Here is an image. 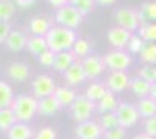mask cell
Listing matches in <instances>:
<instances>
[{"label": "cell", "mask_w": 156, "mask_h": 139, "mask_svg": "<svg viewBox=\"0 0 156 139\" xmlns=\"http://www.w3.org/2000/svg\"><path fill=\"white\" fill-rule=\"evenodd\" d=\"M75 61H78V59H76V56L73 55L72 50H67V52H59V53H56L53 69H55L56 72L66 73V70L73 64Z\"/></svg>", "instance_id": "ac0fdd59"}, {"label": "cell", "mask_w": 156, "mask_h": 139, "mask_svg": "<svg viewBox=\"0 0 156 139\" xmlns=\"http://www.w3.org/2000/svg\"><path fill=\"white\" fill-rule=\"evenodd\" d=\"M53 97L58 100V103L61 105V106H72L73 105V102L76 100V92L73 91V89H70V87H66V86H59V87H56L55 89V94H53Z\"/></svg>", "instance_id": "ffe728a7"}, {"label": "cell", "mask_w": 156, "mask_h": 139, "mask_svg": "<svg viewBox=\"0 0 156 139\" xmlns=\"http://www.w3.org/2000/svg\"><path fill=\"white\" fill-rule=\"evenodd\" d=\"M129 81H131V78L128 77V73L123 72V70H117V72H111L108 75V78H106V86H108V89L114 94L117 92H122L125 91L126 87H129Z\"/></svg>", "instance_id": "8fae6325"}, {"label": "cell", "mask_w": 156, "mask_h": 139, "mask_svg": "<svg viewBox=\"0 0 156 139\" xmlns=\"http://www.w3.org/2000/svg\"><path fill=\"white\" fill-rule=\"evenodd\" d=\"M8 139H33V131L28 127V123L23 122H17L8 133H6Z\"/></svg>", "instance_id": "603a6c76"}, {"label": "cell", "mask_w": 156, "mask_h": 139, "mask_svg": "<svg viewBox=\"0 0 156 139\" xmlns=\"http://www.w3.org/2000/svg\"><path fill=\"white\" fill-rule=\"evenodd\" d=\"M139 55H140V59L144 62H147V64H154L156 62V42H147Z\"/></svg>", "instance_id": "1f68e13d"}, {"label": "cell", "mask_w": 156, "mask_h": 139, "mask_svg": "<svg viewBox=\"0 0 156 139\" xmlns=\"http://www.w3.org/2000/svg\"><path fill=\"white\" fill-rule=\"evenodd\" d=\"M14 16V2L11 0H2L0 2V20L9 22V19Z\"/></svg>", "instance_id": "d6a6232c"}, {"label": "cell", "mask_w": 156, "mask_h": 139, "mask_svg": "<svg viewBox=\"0 0 156 139\" xmlns=\"http://www.w3.org/2000/svg\"><path fill=\"white\" fill-rule=\"evenodd\" d=\"M98 123L103 128V131H108V130H112L115 127H120L115 112H105V114H101L100 119H98Z\"/></svg>", "instance_id": "4dcf8cb0"}, {"label": "cell", "mask_w": 156, "mask_h": 139, "mask_svg": "<svg viewBox=\"0 0 156 139\" xmlns=\"http://www.w3.org/2000/svg\"><path fill=\"white\" fill-rule=\"evenodd\" d=\"M83 62V67H84V72H86V77L87 78H97L103 73L105 70V61L103 58L97 56V55H89L86 56L84 59H81Z\"/></svg>", "instance_id": "7c38bea8"}, {"label": "cell", "mask_w": 156, "mask_h": 139, "mask_svg": "<svg viewBox=\"0 0 156 139\" xmlns=\"http://www.w3.org/2000/svg\"><path fill=\"white\" fill-rule=\"evenodd\" d=\"M144 127H145V133L156 137V116L150 117V119H145L144 122Z\"/></svg>", "instance_id": "ab89813d"}, {"label": "cell", "mask_w": 156, "mask_h": 139, "mask_svg": "<svg viewBox=\"0 0 156 139\" xmlns=\"http://www.w3.org/2000/svg\"><path fill=\"white\" fill-rule=\"evenodd\" d=\"M103 61H105V66L108 69H111V72H117V70L125 72L129 66H131L133 59L125 50H115L114 48L103 56Z\"/></svg>", "instance_id": "8992f818"}, {"label": "cell", "mask_w": 156, "mask_h": 139, "mask_svg": "<svg viewBox=\"0 0 156 139\" xmlns=\"http://www.w3.org/2000/svg\"><path fill=\"white\" fill-rule=\"evenodd\" d=\"M45 39H47L48 48L53 50L55 53H59V52L72 50V47H73V44H75V41L78 39V37H76L75 30L56 25V27H53L47 33Z\"/></svg>", "instance_id": "6da1fadb"}, {"label": "cell", "mask_w": 156, "mask_h": 139, "mask_svg": "<svg viewBox=\"0 0 156 139\" xmlns=\"http://www.w3.org/2000/svg\"><path fill=\"white\" fill-rule=\"evenodd\" d=\"M55 58H56V53L53 52V50L47 48L45 52H42L41 55L37 56V61H39V64H42L44 67H53Z\"/></svg>", "instance_id": "d590c367"}, {"label": "cell", "mask_w": 156, "mask_h": 139, "mask_svg": "<svg viewBox=\"0 0 156 139\" xmlns=\"http://www.w3.org/2000/svg\"><path fill=\"white\" fill-rule=\"evenodd\" d=\"M27 42H28V37L23 31L12 30L11 34L8 36L5 45H6L8 50H11V52H20V50L27 48Z\"/></svg>", "instance_id": "2e32d148"}, {"label": "cell", "mask_w": 156, "mask_h": 139, "mask_svg": "<svg viewBox=\"0 0 156 139\" xmlns=\"http://www.w3.org/2000/svg\"><path fill=\"white\" fill-rule=\"evenodd\" d=\"M129 89H131V92L137 98H145V97L150 95L151 83H148L142 77H134V78H131V81H129Z\"/></svg>", "instance_id": "d6986e66"}, {"label": "cell", "mask_w": 156, "mask_h": 139, "mask_svg": "<svg viewBox=\"0 0 156 139\" xmlns=\"http://www.w3.org/2000/svg\"><path fill=\"white\" fill-rule=\"evenodd\" d=\"M114 112H115L117 119H119V125L123 128H131L133 125L137 123V120L140 117L137 106L133 103H128V102H120Z\"/></svg>", "instance_id": "52a82bcc"}, {"label": "cell", "mask_w": 156, "mask_h": 139, "mask_svg": "<svg viewBox=\"0 0 156 139\" xmlns=\"http://www.w3.org/2000/svg\"><path fill=\"white\" fill-rule=\"evenodd\" d=\"M81 20H83V14L70 3L56 9V12H55V22L58 25H61V27H66V28L75 30L81 23Z\"/></svg>", "instance_id": "277c9868"}, {"label": "cell", "mask_w": 156, "mask_h": 139, "mask_svg": "<svg viewBox=\"0 0 156 139\" xmlns=\"http://www.w3.org/2000/svg\"><path fill=\"white\" fill-rule=\"evenodd\" d=\"M137 31H139L137 34L145 42H156V22H145V23H142Z\"/></svg>", "instance_id": "f1b7e54d"}, {"label": "cell", "mask_w": 156, "mask_h": 139, "mask_svg": "<svg viewBox=\"0 0 156 139\" xmlns=\"http://www.w3.org/2000/svg\"><path fill=\"white\" fill-rule=\"evenodd\" d=\"M154 64H156V62H154Z\"/></svg>", "instance_id": "c3c4849f"}, {"label": "cell", "mask_w": 156, "mask_h": 139, "mask_svg": "<svg viewBox=\"0 0 156 139\" xmlns=\"http://www.w3.org/2000/svg\"><path fill=\"white\" fill-rule=\"evenodd\" d=\"M72 52L73 55L76 56V59H84L86 56L90 55V45L86 39H81V37H78V39L75 41L73 47H72Z\"/></svg>", "instance_id": "f546056e"}, {"label": "cell", "mask_w": 156, "mask_h": 139, "mask_svg": "<svg viewBox=\"0 0 156 139\" xmlns=\"http://www.w3.org/2000/svg\"><path fill=\"white\" fill-rule=\"evenodd\" d=\"M6 75L9 77V80L16 81V83H23L30 77V67L27 62L23 61H17V62H9L6 67Z\"/></svg>", "instance_id": "4fadbf2b"}, {"label": "cell", "mask_w": 156, "mask_h": 139, "mask_svg": "<svg viewBox=\"0 0 156 139\" xmlns=\"http://www.w3.org/2000/svg\"><path fill=\"white\" fill-rule=\"evenodd\" d=\"M11 108L17 117V122L28 123L34 117V114H37V98L34 95L20 94L16 97Z\"/></svg>", "instance_id": "7a4b0ae2"}, {"label": "cell", "mask_w": 156, "mask_h": 139, "mask_svg": "<svg viewBox=\"0 0 156 139\" xmlns=\"http://www.w3.org/2000/svg\"><path fill=\"white\" fill-rule=\"evenodd\" d=\"M86 78L87 77H86V72H84V67H83V62L80 59L75 61L73 64L66 70V73H64V80H66V83L70 84V86L81 84Z\"/></svg>", "instance_id": "5bb4252c"}, {"label": "cell", "mask_w": 156, "mask_h": 139, "mask_svg": "<svg viewBox=\"0 0 156 139\" xmlns=\"http://www.w3.org/2000/svg\"><path fill=\"white\" fill-rule=\"evenodd\" d=\"M108 92H109V89H108L106 84L95 81V83H92V84H90L87 89H86V94H84V95H86L89 100H92L94 103H98Z\"/></svg>", "instance_id": "cb8c5ba5"}, {"label": "cell", "mask_w": 156, "mask_h": 139, "mask_svg": "<svg viewBox=\"0 0 156 139\" xmlns=\"http://www.w3.org/2000/svg\"><path fill=\"white\" fill-rule=\"evenodd\" d=\"M145 44H147V42L142 39L139 34H133L131 39H129V44H128V50H129L131 53H140L142 48L145 47Z\"/></svg>", "instance_id": "8d00e7d4"}, {"label": "cell", "mask_w": 156, "mask_h": 139, "mask_svg": "<svg viewBox=\"0 0 156 139\" xmlns=\"http://www.w3.org/2000/svg\"><path fill=\"white\" fill-rule=\"evenodd\" d=\"M70 5L75 6L83 16H86L95 8L97 3H95V0H70Z\"/></svg>", "instance_id": "e575fe53"}, {"label": "cell", "mask_w": 156, "mask_h": 139, "mask_svg": "<svg viewBox=\"0 0 156 139\" xmlns=\"http://www.w3.org/2000/svg\"><path fill=\"white\" fill-rule=\"evenodd\" d=\"M137 111L140 117L144 119H150L153 116H156V100H153L151 97H145V98H139L137 102Z\"/></svg>", "instance_id": "7402d4cb"}, {"label": "cell", "mask_w": 156, "mask_h": 139, "mask_svg": "<svg viewBox=\"0 0 156 139\" xmlns=\"http://www.w3.org/2000/svg\"><path fill=\"white\" fill-rule=\"evenodd\" d=\"M137 77H142L148 83H156V64H144L137 70Z\"/></svg>", "instance_id": "836d02e7"}, {"label": "cell", "mask_w": 156, "mask_h": 139, "mask_svg": "<svg viewBox=\"0 0 156 139\" xmlns=\"http://www.w3.org/2000/svg\"><path fill=\"white\" fill-rule=\"evenodd\" d=\"M95 3L98 6H111L115 3V0H95Z\"/></svg>", "instance_id": "ee69618b"}, {"label": "cell", "mask_w": 156, "mask_h": 139, "mask_svg": "<svg viewBox=\"0 0 156 139\" xmlns=\"http://www.w3.org/2000/svg\"><path fill=\"white\" fill-rule=\"evenodd\" d=\"M103 128L95 120H87L83 123H78L75 128L76 139H101L103 137Z\"/></svg>", "instance_id": "9c48e42d"}, {"label": "cell", "mask_w": 156, "mask_h": 139, "mask_svg": "<svg viewBox=\"0 0 156 139\" xmlns=\"http://www.w3.org/2000/svg\"><path fill=\"white\" fill-rule=\"evenodd\" d=\"M28 27L33 36H47V33L53 28V20L47 16H36L30 20Z\"/></svg>", "instance_id": "9a60e30c"}, {"label": "cell", "mask_w": 156, "mask_h": 139, "mask_svg": "<svg viewBox=\"0 0 156 139\" xmlns=\"http://www.w3.org/2000/svg\"><path fill=\"white\" fill-rule=\"evenodd\" d=\"M17 123V117L12 108H0V128L2 131L8 133Z\"/></svg>", "instance_id": "d4e9b609"}, {"label": "cell", "mask_w": 156, "mask_h": 139, "mask_svg": "<svg viewBox=\"0 0 156 139\" xmlns=\"http://www.w3.org/2000/svg\"><path fill=\"white\" fill-rule=\"evenodd\" d=\"M119 103H120V102L115 98L114 92L109 91V92L97 103V109H98V112H101V114H105V112H114V111L117 109V106H119Z\"/></svg>", "instance_id": "484cf974"}, {"label": "cell", "mask_w": 156, "mask_h": 139, "mask_svg": "<svg viewBox=\"0 0 156 139\" xmlns=\"http://www.w3.org/2000/svg\"><path fill=\"white\" fill-rule=\"evenodd\" d=\"M95 109H97V103L89 100L86 95H78L73 105L70 106V114L76 123H83L90 120V116L94 114Z\"/></svg>", "instance_id": "3957f363"}, {"label": "cell", "mask_w": 156, "mask_h": 139, "mask_svg": "<svg viewBox=\"0 0 156 139\" xmlns=\"http://www.w3.org/2000/svg\"><path fill=\"white\" fill-rule=\"evenodd\" d=\"M11 31H12V28L9 27L8 22H2V23H0V42L5 44L6 39H8V36L11 34Z\"/></svg>", "instance_id": "60d3db41"}, {"label": "cell", "mask_w": 156, "mask_h": 139, "mask_svg": "<svg viewBox=\"0 0 156 139\" xmlns=\"http://www.w3.org/2000/svg\"><path fill=\"white\" fill-rule=\"evenodd\" d=\"M103 139H126V128L115 127L103 133Z\"/></svg>", "instance_id": "74e56055"}, {"label": "cell", "mask_w": 156, "mask_h": 139, "mask_svg": "<svg viewBox=\"0 0 156 139\" xmlns=\"http://www.w3.org/2000/svg\"><path fill=\"white\" fill-rule=\"evenodd\" d=\"M33 139H56V131L51 127H44L34 134Z\"/></svg>", "instance_id": "f35d334b"}, {"label": "cell", "mask_w": 156, "mask_h": 139, "mask_svg": "<svg viewBox=\"0 0 156 139\" xmlns=\"http://www.w3.org/2000/svg\"><path fill=\"white\" fill-rule=\"evenodd\" d=\"M48 48L47 45V39L45 36H30L28 37V42H27V50L34 55V56H39L42 52H45V50Z\"/></svg>", "instance_id": "44dd1931"}, {"label": "cell", "mask_w": 156, "mask_h": 139, "mask_svg": "<svg viewBox=\"0 0 156 139\" xmlns=\"http://www.w3.org/2000/svg\"><path fill=\"white\" fill-rule=\"evenodd\" d=\"M131 36H133L131 31H128V30H125V28H122V27L117 25V27L109 28V31H108V41H109V44L115 50H125L128 47V44H129Z\"/></svg>", "instance_id": "30bf717a"}, {"label": "cell", "mask_w": 156, "mask_h": 139, "mask_svg": "<svg viewBox=\"0 0 156 139\" xmlns=\"http://www.w3.org/2000/svg\"><path fill=\"white\" fill-rule=\"evenodd\" d=\"M73 139H76V137H73Z\"/></svg>", "instance_id": "7dc6e473"}, {"label": "cell", "mask_w": 156, "mask_h": 139, "mask_svg": "<svg viewBox=\"0 0 156 139\" xmlns=\"http://www.w3.org/2000/svg\"><path fill=\"white\" fill-rule=\"evenodd\" d=\"M61 108L62 106L58 103V100L53 95L37 100V112H39V114H42V116H53Z\"/></svg>", "instance_id": "e0dca14e"}, {"label": "cell", "mask_w": 156, "mask_h": 139, "mask_svg": "<svg viewBox=\"0 0 156 139\" xmlns=\"http://www.w3.org/2000/svg\"><path fill=\"white\" fill-rule=\"evenodd\" d=\"M14 100L12 87L6 81H0V108H11Z\"/></svg>", "instance_id": "4316f807"}, {"label": "cell", "mask_w": 156, "mask_h": 139, "mask_svg": "<svg viewBox=\"0 0 156 139\" xmlns=\"http://www.w3.org/2000/svg\"><path fill=\"white\" fill-rule=\"evenodd\" d=\"M55 81L53 78L47 73H41L33 80L31 83V91H33V95L39 100V98H45V97H50L55 94Z\"/></svg>", "instance_id": "ba28073f"}, {"label": "cell", "mask_w": 156, "mask_h": 139, "mask_svg": "<svg viewBox=\"0 0 156 139\" xmlns=\"http://www.w3.org/2000/svg\"><path fill=\"white\" fill-rule=\"evenodd\" d=\"M12 2H16V5L20 6V8H28L36 2V0H12Z\"/></svg>", "instance_id": "7bdbcfd3"}, {"label": "cell", "mask_w": 156, "mask_h": 139, "mask_svg": "<svg viewBox=\"0 0 156 139\" xmlns=\"http://www.w3.org/2000/svg\"><path fill=\"white\" fill-rule=\"evenodd\" d=\"M133 139H156V137H153V136H150L147 133H139V134L133 136Z\"/></svg>", "instance_id": "f6af8a7d"}, {"label": "cell", "mask_w": 156, "mask_h": 139, "mask_svg": "<svg viewBox=\"0 0 156 139\" xmlns=\"http://www.w3.org/2000/svg\"><path fill=\"white\" fill-rule=\"evenodd\" d=\"M47 2H48L51 6H55L56 9H59V8H62V6L69 5V3H70V0H47Z\"/></svg>", "instance_id": "b9f144b4"}, {"label": "cell", "mask_w": 156, "mask_h": 139, "mask_svg": "<svg viewBox=\"0 0 156 139\" xmlns=\"http://www.w3.org/2000/svg\"><path fill=\"white\" fill-rule=\"evenodd\" d=\"M139 16L142 23L145 22H156V0L154 2H145L139 9Z\"/></svg>", "instance_id": "83f0119b"}, {"label": "cell", "mask_w": 156, "mask_h": 139, "mask_svg": "<svg viewBox=\"0 0 156 139\" xmlns=\"http://www.w3.org/2000/svg\"><path fill=\"white\" fill-rule=\"evenodd\" d=\"M115 22L119 27L128 30V31H136L140 28L142 20L139 16V11L133 9V8H119L115 11Z\"/></svg>", "instance_id": "5b68a950"}, {"label": "cell", "mask_w": 156, "mask_h": 139, "mask_svg": "<svg viewBox=\"0 0 156 139\" xmlns=\"http://www.w3.org/2000/svg\"><path fill=\"white\" fill-rule=\"evenodd\" d=\"M148 97H151L153 100H156V83L151 84V89H150V95Z\"/></svg>", "instance_id": "bcb514c9"}]
</instances>
